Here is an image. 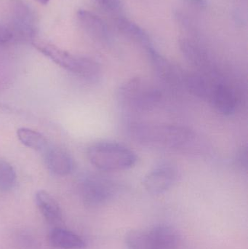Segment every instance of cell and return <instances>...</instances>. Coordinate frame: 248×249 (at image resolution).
Returning <instances> with one entry per match:
<instances>
[{
  "label": "cell",
  "instance_id": "6da1fadb",
  "mask_svg": "<svg viewBox=\"0 0 248 249\" xmlns=\"http://www.w3.org/2000/svg\"><path fill=\"white\" fill-rule=\"evenodd\" d=\"M127 130L131 139L150 149L188 154L202 149L199 136L182 126L132 121L128 123Z\"/></svg>",
  "mask_w": 248,
  "mask_h": 249
},
{
  "label": "cell",
  "instance_id": "7a4b0ae2",
  "mask_svg": "<svg viewBox=\"0 0 248 249\" xmlns=\"http://www.w3.org/2000/svg\"><path fill=\"white\" fill-rule=\"evenodd\" d=\"M117 98L124 112L141 114L151 112L158 107L161 102L162 93L148 80L135 77L121 86Z\"/></svg>",
  "mask_w": 248,
  "mask_h": 249
},
{
  "label": "cell",
  "instance_id": "3957f363",
  "mask_svg": "<svg viewBox=\"0 0 248 249\" xmlns=\"http://www.w3.org/2000/svg\"><path fill=\"white\" fill-rule=\"evenodd\" d=\"M90 162L100 171H122L132 168L138 157L129 148L115 142H99L87 149Z\"/></svg>",
  "mask_w": 248,
  "mask_h": 249
},
{
  "label": "cell",
  "instance_id": "277c9868",
  "mask_svg": "<svg viewBox=\"0 0 248 249\" xmlns=\"http://www.w3.org/2000/svg\"><path fill=\"white\" fill-rule=\"evenodd\" d=\"M32 45L57 65L80 77L93 80L98 78L101 72L99 63L92 58L71 53L41 39H33Z\"/></svg>",
  "mask_w": 248,
  "mask_h": 249
},
{
  "label": "cell",
  "instance_id": "5b68a950",
  "mask_svg": "<svg viewBox=\"0 0 248 249\" xmlns=\"http://www.w3.org/2000/svg\"><path fill=\"white\" fill-rule=\"evenodd\" d=\"M80 196L83 202L90 206H100L114 198L117 187L109 178L91 174L86 176L79 185Z\"/></svg>",
  "mask_w": 248,
  "mask_h": 249
},
{
  "label": "cell",
  "instance_id": "8992f818",
  "mask_svg": "<svg viewBox=\"0 0 248 249\" xmlns=\"http://www.w3.org/2000/svg\"><path fill=\"white\" fill-rule=\"evenodd\" d=\"M178 178L177 168L171 164L163 163L149 171L144 177L143 184L149 193L157 196L170 190Z\"/></svg>",
  "mask_w": 248,
  "mask_h": 249
},
{
  "label": "cell",
  "instance_id": "52a82bcc",
  "mask_svg": "<svg viewBox=\"0 0 248 249\" xmlns=\"http://www.w3.org/2000/svg\"><path fill=\"white\" fill-rule=\"evenodd\" d=\"M208 102L221 115H231L237 110L238 99L234 89L225 82L215 80Z\"/></svg>",
  "mask_w": 248,
  "mask_h": 249
},
{
  "label": "cell",
  "instance_id": "ba28073f",
  "mask_svg": "<svg viewBox=\"0 0 248 249\" xmlns=\"http://www.w3.org/2000/svg\"><path fill=\"white\" fill-rule=\"evenodd\" d=\"M179 48L186 61L200 70H208L211 67L209 54L198 39L183 36L179 39Z\"/></svg>",
  "mask_w": 248,
  "mask_h": 249
},
{
  "label": "cell",
  "instance_id": "9c48e42d",
  "mask_svg": "<svg viewBox=\"0 0 248 249\" xmlns=\"http://www.w3.org/2000/svg\"><path fill=\"white\" fill-rule=\"evenodd\" d=\"M80 26L92 39L99 42H106L110 38L107 24L99 16L87 10L77 12Z\"/></svg>",
  "mask_w": 248,
  "mask_h": 249
},
{
  "label": "cell",
  "instance_id": "30bf717a",
  "mask_svg": "<svg viewBox=\"0 0 248 249\" xmlns=\"http://www.w3.org/2000/svg\"><path fill=\"white\" fill-rule=\"evenodd\" d=\"M35 16L30 9L23 2H16L13 6L12 21L16 33L20 36L33 40L36 33Z\"/></svg>",
  "mask_w": 248,
  "mask_h": 249
},
{
  "label": "cell",
  "instance_id": "8fae6325",
  "mask_svg": "<svg viewBox=\"0 0 248 249\" xmlns=\"http://www.w3.org/2000/svg\"><path fill=\"white\" fill-rule=\"evenodd\" d=\"M45 160L48 170L55 175L67 176L74 168V161L71 155L63 148H47Z\"/></svg>",
  "mask_w": 248,
  "mask_h": 249
},
{
  "label": "cell",
  "instance_id": "7c38bea8",
  "mask_svg": "<svg viewBox=\"0 0 248 249\" xmlns=\"http://www.w3.org/2000/svg\"><path fill=\"white\" fill-rule=\"evenodd\" d=\"M117 30L127 39L138 44L146 50L152 48L153 45L148 34L137 23L123 17H119L115 20Z\"/></svg>",
  "mask_w": 248,
  "mask_h": 249
},
{
  "label": "cell",
  "instance_id": "4fadbf2b",
  "mask_svg": "<svg viewBox=\"0 0 248 249\" xmlns=\"http://www.w3.org/2000/svg\"><path fill=\"white\" fill-rule=\"evenodd\" d=\"M36 206L51 225H58L62 220V212L58 202L45 190H39L35 196Z\"/></svg>",
  "mask_w": 248,
  "mask_h": 249
},
{
  "label": "cell",
  "instance_id": "5bb4252c",
  "mask_svg": "<svg viewBox=\"0 0 248 249\" xmlns=\"http://www.w3.org/2000/svg\"><path fill=\"white\" fill-rule=\"evenodd\" d=\"M49 243L58 249H84L86 243L80 235L61 228H54L49 235Z\"/></svg>",
  "mask_w": 248,
  "mask_h": 249
},
{
  "label": "cell",
  "instance_id": "9a60e30c",
  "mask_svg": "<svg viewBox=\"0 0 248 249\" xmlns=\"http://www.w3.org/2000/svg\"><path fill=\"white\" fill-rule=\"evenodd\" d=\"M148 231L158 249H175L179 244V232L170 225L159 224Z\"/></svg>",
  "mask_w": 248,
  "mask_h": 249
},
{
  "label": "cell",
  "instance_id": "2e32d148",
  "mask_svg": "<svg viewBox=\"0 0 248 249\" xmlns=\"http://www.w3.org/2000/svg\"><path fill=\"white\" fill-rule=\"evenodd\" d=\"M128 249H158L148 230H132L125 236Z\"/></svg>",
  "mask_w": 248,
  "mask_h": 249
},
{
  "label": "cell",
  "instance_id": "e0dca14e",
  "mask_svg": "<svg viewBox=\"0 0 248 249\" xmlns=\"http://www.w3.org/2000/svg\"><path fill=\"white\" fill-rule=\"evenodd\" d=\"M19 141L27 147L36 151H45L48 148V141L43 135L32 129L21 127L17 130Z\"/></svg>",
  "mask_w": 248,
  "mask_h": 249
},
{
  "label": "cell",
  "instance_id": "ac0fdd59",
  "mask_svg": "<svg viewBox=\"0 0 248 249\" xmlns=\"http://www.w3.org/2000/svg\"><path fill=\"white\" fill-rule=\"evenodd\" d=\"M16 182V174L13 167L7 161L0 159V191H9Z\"/></svg>",
  "mask_w": 248,
  "mask_h": 249
},
{
  "label": "cell",
  "instance_id": "d6986e66",
  "mask_svg": "<svg viewBox=\"0 0 248 249\" xmlns=\"http://www.w3.org/2000/svg\"><path fill=\"white\" fill-rule=\"evenodd\" d=\"M174 16L179 26L189 34V36L188 37L198 39V35H198V26L191 16L179 10H176Z\"/></svg>",
  "mask_w": 248,
  "mask_h": 249
},
{
  "label": "cell",
  "instance_id": "ffe728a7",
  "mask_svg": "<svg viewBox=\"0 0 248 249\" xmlns=\"http://www.w3.org/2000/svg\"><path fill=\"white\" fill-rule=\"evenodd\" d=\"M247 146H243L236 155L235 164L237 168L242 171H246L248 170V155Z\"/></svg>",
  "mask_w": 248,
  "mask_h": 249
},
{
  "label": "cell",
  "instance_id": "44dd1931",
  "mask_svg": "<svg viewBox=\"0 0 248 249\" xmlns=\"http://www.w3.org/2000/svg\"><path fill=\"white\" fill-rule=\"evenodd\" d=\"M99 6L109 12L118 11L120 9L121 0H94Z\"/></svg>",
  "mask_w": 248,
  "mask_h": 249
},
{
  "label": "cell",
  "instance_id": "7402d4cb",
  "mask_svg": "<svg viewBox=\"0 0 248 249\" xmlns=\"http://www.w3.org/2000/svg\"><path fill=\"white\" fill-rule=\"evenodd\" d=\"M13 38V34L10 29L0 23V44L7 43Z\"/></svg>",
  "mask_w": 248,
  "mask_h": 249
},
{
  "label": "cell",
  "instance_id": "603a6c76",
  "mask_svg": "<svg viewBox=\"0 0 248 249\" xmlns=\"http://www.w3.org/2000/svg\"><path fill=\"white\" fill-rule=\"evenodd\" d=\"M183 1L192 8L198 9V10H205L208 5L207 0H183Z\"/></svg>",
  "mask_w": 248,
  "mask_h": 249
},
{
  "label": "cell",
  "instance_id": "cb8c5ba5",
  "mask_svg": "<svg viewBox=\"0 0 248 249\" xmlns=\"http://www.w3.org/2000/svg\"><path fill=\"white\" fill-rule=\"evenodd\" d=\"M35 1H37L39 4H43V5H46L49 3L50 0H35Z\"/></svg>",
  "mask_w": 248,
  "mask_h": 249
}]
</instances>
